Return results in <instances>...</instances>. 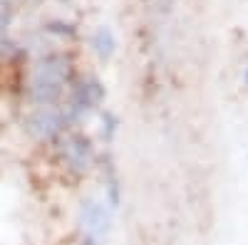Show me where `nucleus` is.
<instances>
[{
	"mask_svg": "<svg viewBox=\"0 0 248 245\" xmlns=\"http://www.w3.org/2000/svg\"><path fill=\"white\" fill-rule=\"evenodd\" d=\"M79 70L70 52H47L37 57L25 77V99L30 107H57L65 101Z\"/></svg>",
	"mask_w": 248,
	"mask_h": 245,
	"instance_id": "f257e3e1",
	"label": "nucleus"
},
{
	"mask_svg": "<svg viewBox=\"0 0 248 245\" xmlns=\"http://www.w3.org/2000/svg\"><path fill=\"white\" fill-rule=\"evenodd\" d=\"M50 151L60 171L72 181H85L94 176L102 156L97 139L90 131H85V127H72L65 134H60L50 144Z\"/></svg>",
	"mask_w": 248,
	"mask_h": 245,
	"instance_id": "f03ea898",
	"label": "nucleus"
},
{
	"mask_svg": "<svg viewBox=\"0 0 248 245\" xmlns=\"http://www.w3.org/2000/svg\"><path fill=\"white\" fill-rule=\"evenodd\" d=\"M107 101V85L94 72H79L77 79L62 101V109L67 114L70 127H85V121L97 116L99 109H105Z\"/></svg>",
	"mask_w": 248,
	"mask_h": 245,
	"instance_id": "7ed1b4c3",
	"label": "nucleus"
},
{
	"mask_svg": "<svg viewBox=\"0 0 248 245\" xmlns=\"http://www.w3.org/2000/svg\"><path fill=\"white\" fill-rule=\"evenodd\" d=\"M23 129L35 144L50 146L60 134H65L72 127L62 104H57V107H30L23 116Z\"/></svg>",
	"mask_w": 248,
	"mask_h": 245,
	"instance_id": "20e7f679",
	"label": "nucleus"
},
{
	"mask_svg": "<svg viewBox=\"0 0 248 245\" xmlns=\"http://www.w3.org/2000/svg\"><path fill=\"white\" fill-rule=\"evenodd\" d=\"M77 226H79V233L105 240L114 228V211L105 203V198L87 196L77 206Z\"/></svg>",
	"mask_w": 248,
	"mask_h": 245,
	"instance_id": "39448f33",
	"label": "nucleus"
},
{
	"mask_svg": "<svg viewBox=\"0 0 248 245\" xmlns=\"http://www.w3.org/2000/svg\"><path fill=\"white\" fill-rule=\"evenodd\" d=\"M94 176L102 183V198H105V203L117 213L122 208V201H124V181H122V173H119V166H117V159H114L112 149H102Z\"/></svg>",
	"mask_w": 248,
	"mask_h": 245,
	"instance_id": "423d86ee",
	"label": "nucleus"
},
{
	"mask_svg": "<svg viewBox=\"0 0 248 245\" xmlns=\"http://www.w3.org/2000/svg\"><path fill=\"white\" fill-rule=\"evenodd\" d=\"M90 50H92V55L99 59L102 65H109L112 59L117 57V50H119V43H117L114 30L107 28V25L94 28L92 35H90Z\"/></svg>",
	"mask_w": 248,
	"mask_h": 245,
	"instance_id": "0eeeda50",
	"label": "nucleus"
},
{
	"mask_svg": "<svg viewBox=\"0 0 248 245\" xmlns=\"http://www.w3.org/2000/svg\"><path fill=\"white\" fill-rule=\"evenodd\" d=\"M97 139H99V144L102 149H112V144L117 141L119 136V129H122V119L114 109L105 107V109H99L97 114Z\"/></svg>",
	"mask_w": 248,
	"mask_h": 245,
	"instance_id": "6e6552de",
	"label": "nucleus"
},
{
	"mask_svg": "<svg viewBox=\"0 0 248 245\" xmlns=\"http://www.w3.org/2000/svg\"><path fill=\"white\" fill-rule=\"evenodd\" d=\"M13 17H15V5L10 0H0V40H3L5 32L10 30Z\"/></svg>",
	"mask_w": 248,
	"mask_h": 245,
	"instance_id": "1a4fd4ad",
	"label": "nucleus"
},
{
	"mask_svg": "<svg viewBox=\"0 0 248 245\" xmlns=\"http://www.w3.org/2000/svg\"><path fill=\"white\" fill-rule=\"evenodd\" d=\"M50 35H57V37H65V40H75L77 37V28L72 23H62V20H52V23H47L45 28Z\"/></svg>",
	"mask_w": 248,
	"mask_h": 245,
	"instance_id": "9d476101",
	"label": "nucleus"
},
{
	"mask_svg": "<svg viewBox=\"0 0 248 245\" xmlns=\"http://www.w3.org/2000/svg\"><path fill=\"white\" fill-rule=\"evenodd\" d=\"M77 245H105V240H102V238H94V235H87V233H79Z\"/></svg>",
	"mask_w": 248,
	"mask_h": 245,
	"instance_id": "9b49d317",
	"label": "nucleus"
},
{
	"mask_svg": "<svg viewBox=\"0 0 248 245\" xmlns=\"http://www.w3.org/2000/svg\"><path fill=\"white\" fill-rule=\"evenodd\" d=\"M10 3H13L15 10H17V8H37L43 0H10Z\"/></svg>",
	"mask_w": 248,
	"mask_h": 245,
	"instance_id": "f8f14e48",
	"label": "nucleus"
},
{
	"mask_svg": "<svg viewBox=\"0 0 248 245\" xmlns=\"http://www.w3.org/2000/svg\"><path fill=\"white\" fill-rule=\"evenodd\" d=\"M243 85H246V89H248V67L243 70Z\"/></svg>",
	"mask_w": 248,
	"mask_h": 245,
	"instance_id": "ddd939ff",
	"label": "nucleus"
}]
</instances>
